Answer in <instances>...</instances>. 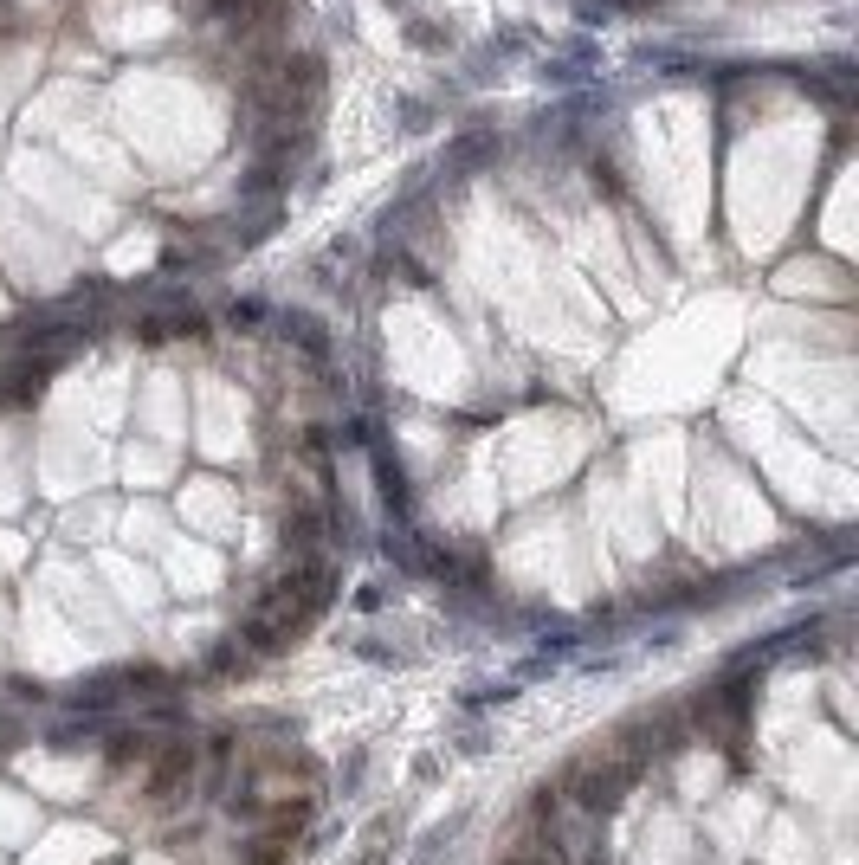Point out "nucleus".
Masks as SVG:
<instances>
[{"label": "nucleus", "instance_id": "obj_1", "mask_svg": "<svg viewBox=\"0 0 859 865\" xmlns=\"http://www.w3.org/2000/svg\"><path fill=\"white\" fill-rule=\"evenodd\" d=\"M194 769H201V750H194L187 736H175V742H155V756H149V775H142V801L169 807L175 795H187Z\"/></svg>", "mask_w": 859, "mask_h": 865}, {"label": "nucleus", "instance_id": "obj_3", "mask_svg": "<svg viewBox=\"0 0 859 865\" xmlns=\"http://www.w3.org/2000/svg\"><path fill=\"white\" fill-rule=\"evenodd\" d=\"M498 865H556V859H550V852H536V846H511Z\"/></svg>", "mask_w": 859, "mask_h": 865}, {"label": "nucleus", "instance_id": "obj_2", "mask_svg": "<svg viewBox=\"0 0 859 865\" xmlns=\"http://www.w3.org/2000/svg\"><path fill=\"white\" fill-rule=\"evenodd\" d=\"M149 756H155L149 736H116L110 742V769H149Z\"/></svg>", "mask_w": 859, "mask_h": 865}]
</instances>
